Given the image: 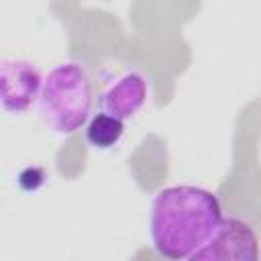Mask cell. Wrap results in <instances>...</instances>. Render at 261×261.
<instances>
[{
  "mask_svg": "<svg viewBox=\"0 0 261 261\" xmlns=\"http://www.w3.org/2000/svg\"><path fill=\"white\" fill-rule=\"evenodd\" d=\"M92 80L77 61L55 65L45 77L39 94V114L57 135H71L92 118Z\"/></svg>",
  "mask_w": 261,
  "mask_h": 261,
  "instance_id": "obj_2",
  "label": "cell"
},
{
  "mask_svg": "<svg viewBox=\"0 0 261 261\" xmlns=\"http://www.w3.org/2000/svg\"><path fill=\"white\" fill-rule=\"evenodd\" d=\"M222 206L214 192L198 186H167L149 204L151 247L171 261H194L222 222Z\"/></svg>",
  "mask_w": 261,
  "mask_h": 261,
  "instance_id": "obj_1",
  "label": "cell"
},
{
  "mask_svg": "<svg viewBox=\"0 0 261 261\" xmlns=\"http://www.w3.org/2000/svg\"><path fill=\"white\" fill-rule=\"evenodd\" d=\"M259 259V239L251 224L241 218H222L216 234L194 257V261H255Z\"/></svg>",
  "mask_w": 261,
  "mask_h": 261,
  "instance_id": "obj_4",
  "label": "cell"
},
{
  "mask_svg": "<svg viewBox=\"0 0 261 261\" xmlns=\"http://www.w3.org/2000/svg\"><path fill=\"white\" fill-rule=\"evenodd\" d=\"M43 88L41 71L35 63L16 57H4L0 63V98L6 114H20L39 102Z\"/></svg>",
  "mask_w": 261,
  "mask_h": 261,
  "instance_id": "obj_3",
  "label": "cell"
},
{
  "mask_svg": "<svg viewBox=\"0 0 261 261\" xmlns=\"http://www.w3.org/2000/svg\"><path fill=\"white\" fill-rule=\"evenodd\" d=\"M122 135H124V120L116 118L104 110L94 114L86 124V141L96 151L112 149L114 145H118Z\"/></svg>",
  "mask_w": 261,
  "mask_h": 261,
  "instance_id": "obj_6",
  "label": "cell"
},
{
  "mask_svg": "<svg viewBox=\"0 0 261 261\" xmlns=\"http://www.w3.org/2000/svg\"><path fill=\"white\" fill-rule=\"evenodd\" d=\"M147 96H149V86L145 75L139 71H124L106 86L100 106L104 112L128 120L145 106Z\"/></svg>",
  "mask_w": 261,
  "mask_h": 261,
  "instance_id": "obj_5",
  "label": "cell"
}]
</instances>
